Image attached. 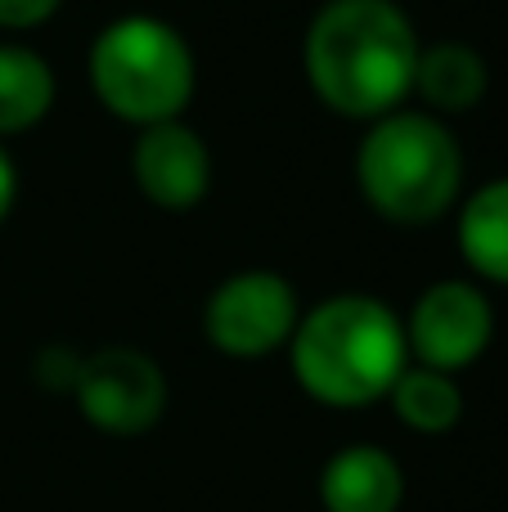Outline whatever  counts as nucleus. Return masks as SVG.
Wrapping results in <instances>:
<instances>
[{
    "label": "nucleus",
    "instance_id": "nucleus-1",
    "mask_svg": "<svg viewBox=\"0 0 508 512\" xmlns=\"http://www.w3.org/2000/svg\"><path fill=\"white\" fill-rule=\"evenodd\" d=\"M419 50L396 0H329L306 32V77L324 108L378 122L414 90Z\"/></svg>",
    "mask_w": 508,
    "mask_h": 512
},
{
    "label": "nucleus",
    "instance_id": "nucleus-10",
    "mask_svg": "<svg viewBox=\"0 0 508 512\" xmlns=\"http://www.w3.org/2000/svg\"><path fill=\"white\" fill-rule=\"evenodd\" d=\"M486 81H491L486 77V59L473 45L459 41L428 45V50H419V63H414V95H423L432 117L477 108L486 95Z\"/></svg>",
    "mask_w": 508,
    "mask_h": 512
},
{
    "label": "nucleus",
    "instance_id": "nucleus-11",
    "mask_svg": "<svg viewBox=\"0 0 508 512\" xmlns=\"http://www.w3.org/2000/svg\"><path fill=\"white\" fill-rule=\"evenodd\" d=\"M459 252L482 279L508 283V176L482 185L459 212Z\"/></svg>",
    "mask_w": 508,
    "mask_h": 512
},
{
    "label": "nucleus",
    "instance_id": "nucleus-7",
    "mask_svg": "<svg viewBox=\"0 0 508 512\" xmlns=\"http://www.w3.org/2000/svg\"><path fill=\"white\" fill-rule=\"evenodd\" d=\"M495 315L482 288L464 279H441L414 301L410 319H405V342L410 355L423 369L459 373L473 360H482V351L491 346Z\"/></svg>",
    "mask_w": 508,
    "mask_h": 512
},
{
    "label": "nucleus",
    "instance_id": "nucleus-9",
    "mask_svg": "<svg viewBox=\"0 0 508 512\" xmlns=\"http://www.w3.org/2000/svg\"><path fill=\"white\" fill-rule=\"evenodd\" d=\"M324 512H396L405 504V472L383 445H347L320 472Z\"/></svg>",
    "mask_w": 508,
    "mask_h": 512
},
{
    "label": "nucleus",
    "instance_id": "nucleus-2",
    "mask_svg": "<svg viewBox=\"0 0 508 512\" xmlns=\"http://www.w3.org/2000/svg\"><path fill=\"white\" fill-rule=\"evenodd\" d=\"M293 378L329 409H360L383 400L410 369V342L396 310L365 292L329 297L297 319Z\"/></svg>",
    "mask_w": 508,
    "mask_h": 512
},
{
    "label": "nucleus",
    "instance_id": "nucleus-8",
    "mask_svg": "<svg viewBox=\"0 0 508 512\" xmlns=\"http://www.w3.org/2000/svg\"><path fill=\"white\" fill-rule=\"evenodd\" d=\"M131 176L140 194L162 212H189L212 189V153L203 135L189 131L185 122H158L144 126L131 153Z\"/></svg>",
    "mask_w": 508,
    "mask_h": 512
},
{
    "label": "nucleus",
    "instance_id": "nucleus-5",
    "mask_svg": "<svg viewBox=\"0 0 508 512\" xmlns=\"http://www.w3.org/2000/svg\"><path fill=\"white\" fill-rule=\"evenodd\" d=\"M297 319H302V306H297V292L284 274L243 270V274H230L207 297L203 333L221 355L257 360V355L288 346Z\"/></svg>",
    "mask_w": 508,
    "mask_h": 512
},
{
    "label": "nucleus",
    "instance_id": "nucleus-15",
    "mask_svg": "<svg viewBox=\"0 0 508 512\" xmlns=\"http://www.w3.org/2000/svg\"><path fill=\"white\" fill-rule=\"evenodd\" d=\"M14 194H18V171H14V158L5 153V144H0V221L14 212Z\"/></svg>",
    "mask_w": 508,
    "mask_h": 512
},
{
    "label": "nucleus",
    "instance_id": "nucleus-12",
    "mask_svg": "<svg viewBox=\"0 0 508 512\" xmlns=\"http://www.w3.org/2000/svg\"><path fill=\"white\" fill-rule=\"evenodd\" d=\"M54 108V72L27 45H0V135L32 131Z\"/></svg>",
    "mask_w": 508,
    "mask_h": 512
},
{
    "label": "nucleus",
    "instance_id": "nucleus-4",
    "mask_svg": "<svg viewBox=\"0 0 508 512\" xmlns=\"http://www.w3.org/2000/svg\"><path fill=\"white\" fill-rule=\"evenodd\" d=\"M194 50L171 23L126 14L90 45V86L99 104L131 126L176 122L194 99Z\"/></svg>",
    "mask_w": 508,
    "mask_h": 512
},
{
    "label": "nucleus",
    "instance_id": "nucleus-3",
    "mask_svg": "<svg viewBox=\"0 0 508 512\" xmlns=\"http://www.w3.org/2000/svg\"><path fill=\"white\" fill-rule=\"evenodd\" d=\"M356 180L383 221L432 225L455 207L464 153L441 117L396 108L369 126L356 153Z\"/></svg>",
    "mask_w": 508,
    "mask_h": 512
},
{
    "label": "nucleus",
    "instance_id": "nucleus-14",
    "mask_svg": "<svg viewBox=\"0 0 508 512\" xmlns=\"http://www.w3.org/2000/svg\"><path fill=\"white\" fill-rule=\"evenodd\" d=\"M63 0H0V27L9 32H23V27H36L59 9Z\"/></svg>",
    "mask_w": 508,
    "mask_h": 512
},
{
    "label": "nucleus",
    "instance_id": "nucleus-13",
    "mask_svg": "<svg viewBox=\"0 0 508 512\" xmlns=\"http://www.w3.org/2000/svg\"><path fill=\"white\" fill-rule=\"evenodd\" d=\"M396 418H401L410 432L423 436H441L464 418V391L450 373L441 369H423V364H410V369L396 378V387L387 391Z\"/></svg>",
    "mask_w": 508,
    "mask_h": 512
},
{
    "label": "nucleus",
    "instance_id": "nucleus-6",
    "mask_svg": "<svg viewBox=\"0 0 508 512\" xmlns=\"http://www.w3.org/2000/svg\"><path fill=\"white\" fill-rule=\"evenodd\" d=\"M77 405L86 423H95L108 436H140L167 409V378L158 360H149L135 346H108L77 364Z\"/></svg>",
    "mask_w": 508,
    "mask_h": 512
}]
</instances>
